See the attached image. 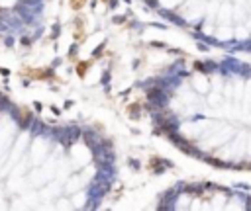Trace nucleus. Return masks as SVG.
Returning a JSON list of instances; mask_svg holds the SVG:
<instances>
[{"instance_id":"nucleus-1","label":"nucleus","mask_w":251,"mask_h":211,"mask_svg":"<svg viewBox=\"0 0 251 211\" xmlns=\"http://www.w3.org/2000/svg\"><path fill=\"white\" fill-rule=\"evenodd\" d=\"M12 106H14V104H12V102L8 100V96L0 94V111H6V113H8V110H10Z\"/></svg>"},{"instance_id":"nucleus-3","label":"nucleus","mask_w":251,"mask_h":211,"mask_svg":"<svg viewBox=\"0 0 251 211\" xmlns=\"http://www.w3.org/2000/svg\"><path fill=\"white\" fill-rule=\"evenodd\" d=\"M32 37H28V35H22V39H20V45H22V47H30L32 45Z\"/></svg>"},{"instance_id":"nucleus-4","label":"nucleus","mask_w":251,"mask_h":211,"mask_svg":"<svg viewBox=\"0 0 251 211\" xmlns=\"http://www.w3.org/2000/svg\"><path fill=\"white\" fill-rule=\"evenodd\" d=\"M4 45H6L8 49H10V47H14V35H12V34L4 37Z\"/></svg>"},{"instance_id":"nucleus-6","label":"nucleus","mask_w":251,"mask_h":211,"mask_svg":"<svg viewBox=\"0 0 251 211\" xmlns=\"http://www.w3.org/2000/svg\"><path fill=\"white\" fill-rule=\"evenodd\" d=\"M59 35V26H53V37Z\"/></svg>"},{"instance_id":"nucleus-7","label":"nucleus","mask_w":251,"mask_h":211,"mask_svg":"<svg viewBox=\"0 0 251 211\" xmlns=\"http://www.w3.org/2000/svg\"><path fill=\"white\" fill-rule=\"evenodd\" d=\"M33 107H35V111H41V104H39V102H33Z\"/></svg>"},{"instance_id":"nucleus-2","label":"nucleus","mask_w":251,"mask_h":211,"mask_svg":"<svg viewBox=\"0 0 251 211\" xmlns=\"http://www.w3.org/2000/svg\"><path fill=\"white\" fill-rule=\"evenodd\" d=\"M18 2L26 6H43V0H18Z\"/></svg>"},{"instance_id":"nucleus-5","label":"nucleus","mask_w":251,"mask_h":211,"mask_svg":"<svg viewBox=\"0 0 251 211\" xmlns=\"http://www.w3.org/2000/svg\"><path fill=\"white\" fill-rule=\"evenodd\" d=\"M0 74H2V76L6 78L8 74H10V70H8V69H4V67H0Z\"/></svg>"}]
</instances>
